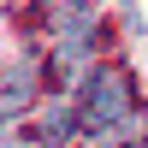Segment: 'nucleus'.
<instances>
[{"mask_svg": "<svg viewBox=\"0 0 148 148\" xmlns=\"http://www.w3.org/2000/svg\"><path fill=\"white\" fill-rule=\"evenodd\" d=\"M77 119L95 130V136H107V148L113 142H130V130H136V107H130V89L119 71L95 65L89 77H83L77 89Z\"/></svg>", "mask_w": 148, "mask_h": 148, "instance_id": "1", "label": "nucleus"}, {"mask_svg": "<svg viewBox=\"0 0 148 148\" xmlns=\"http://www.w3.org/2000/svg\"><path fill=\"white\" fill-rule=\"evenodd\" d=\"M125 148H142V142H125Z\"/></svg>", "mask_w": 148, "mask_h": 148, "instance_id": "4", "label": "nucleus"}, {"mask_svg": "<svg viewBox=\"0 0 148 148\" xmlns=\"http://www.w3.org/2000/svg\"><path fill=\"white\" fill-rule=\"evenodd\" d=\"M30 83H36V65H30V59H18V71H12L6 89H0V107H24V101H30Z\"/></svg>", "mask_w": 148, "mask_h": 148, "instance_id": "2", "label": "nucleus"}, {"mask_svg": "<svg viewBox=\"0 0 148 148\" xmlns=\"http://www.w3.org/2000/svg\"><path fill=\"white\" fill-rule=\"evenodd\" d=\"M71 130H77V113H71V107H47V119H42V136H47V148L71 142Z\"/></svg>", "mask_w": 148, "mask_h": 148, "instance_id": "3", "label": "nucleus"}]
</instances>
